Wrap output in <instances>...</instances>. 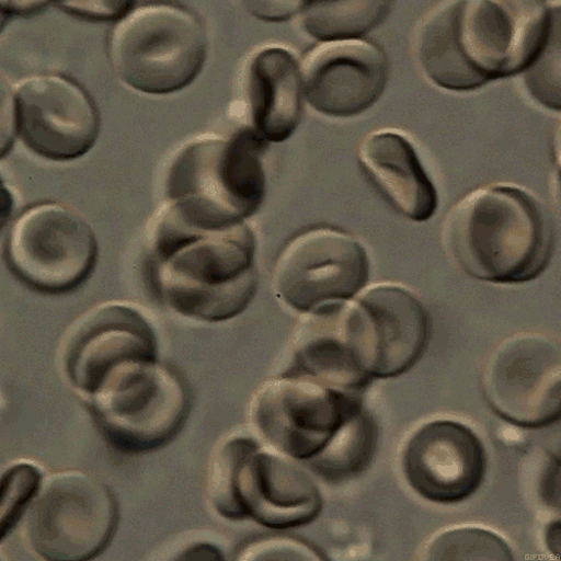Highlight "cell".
Listing matches in <instances>:
<instances>
[{
    "label": "cell",
    "instance_id": "6da1fadb",
    "mask_svg": "<svg viewBox=\"0 0 561 561\" xmlns=\"http://www.w3.org/2000/svg\"><path fill=\"white\" fill-rule=\"evenodd\" d=\"M255 243L244 222L210 227L167 208L154 232L151 276L161 299L204 321L240 314L256 290Z\"/></svg>",
    "mask_w": 561,
    "mask_h": 561
},
{
    "label": "cell",
    "instance_id": "7a4b0ae2",
    "mask_svg": "<svg viewBox=\"0 0 561 561\" xmlns=\"http://www.w3.org/2000/svg\"><path fill=\"white\" fill-rule=\"evenodd\" d=\"M451 260L489 283H526L546 267L552 229L541 206L512 186L492 185L463 197L444 225Z\"/></svg>",
    "mask_w": 561,
    "mask_h": 561
},
{
    "label": "cell",
    "instance_id": "3957f363",
    "mask_svg": "<svg viewBox=\"0 0 561 561\" xmlns=\"http://www.w3.org/2000/svg\"><path fill=\"white\" fill-rule=\"evenodd\" d=\"M207 489L224 518H251L273 529L311 523L322 504L314 482L291 457L245 438L219 448L209 466Z\"/></svg>",
    "mask_w": 561,
    "mask_h": 561
},
{
    "label": "cell",
    "instance_id": "277c9868",
    "mask_svg": "<svg viewBox=\"0 0 561 561\" xmlns=\"http://www.w3.org/2000/svg\"><path fill=\"white\" fill-rule=\"evenodd\" d=\"M265 142L256 130L195 140L172 165L169 208L199 225L244 222L264 198L261 154Z\"/></svg>",
    "mask_w": 561,
    "mask_h": 561
},
{
    "label": "cell",
    "instance_id": "5b68a950",
    "mask_svg": "<svg viewBox=\"0 0 561 561\" xmlns=\"http://www.w3.org/2000/svg\"><path fill=\"white\" fill-rule=\"evenodd\" d=\"M89 398L103 436L125 454L149 453L168 444L191 409L188 387L158 358L118 365Z\"/></svg>",
    "mask_w": 561,
    "mask_h": 561
},
{
    "label": "cell",
    "instance_id": "8992f818",
    "mask_svg": "<svg viewBox=\"0 0 561 561\" xmlns=\"http://www.w3.org/2000/svg\"><path fill=\"white\" fill-rule=\"evenodd\" d=\"M110 60L129 87L168 95L191 84L207 56V34L201 19L172 4L131 9L114 26Z\"/></svg>",
    "mask_w": 561,
    "mask_h": 561
},
{
    "label": "cell",
    "instance_id": "52a82bcc",
    "mask_svg": "<svg viewBox=\"0 0 561 561\" xmlns=\"http://www.w3.org/2000/svg\"><path fill=\"white\" fill-rule=\"evenodd\" d=\"M118 524V505L101 480L80 471L51 476L30 505L26 534L45 560L81 561L100 556Z\"/></svg>",
    "mask_w": 561,
    "mask_h": 561
},
{
    "label": "cell",
    "instance_id": "ba28073f",
    "mask_svg": "<svg viewBox=\"0 0 561 561\" xmlns=\"http://www.w3.org/2000/svg\"><path fill=\"white\" fill-rule=\"evenodd\" d=\"M13 273L45 294L77 289L98 260V243L88 222L72 208L45 202L13 221L5 248Z\"/></svg>",
    "mask_w": 561,
    "mask_h": 561
},
{
    "label": "cell",
    "instance_id": "9c48e42d",
    "mask_svg": "<svg viewBox=\"0 0 561 561\" xmlns=\"http://www.w3.org/2000/svg\"><path fill=\"white\" fill-rule=\"evenodd\" d=\"M344 341L367 379H388L410 369L428 339L424 306L408 290L376 286L341 306Z\"/></svg>",
    "mask_w": 561,
    "mask_h": 561
},
{
    "label": "cell",
    "instance_id": "30bf717a",
    "mask_svg": "<svg viewBox=\"0 0 561 561\" xmlns=\"http://www.w3.org/2000/svg\"><path fill=\"white\" fill-rule=\"evenodd\" d=\"M552 26L543 2H458L460 54L485 82L527 70L546 48Z\"/></svg>",
    "mask_w": 561,
    "mask_h": 561
},
{
    "label": "cell",
    "instance_id": "8fae6325",
    "mask_svg": "<svg viewBox=\"0 0 561 561\" xmlns=\"http://www.w3.org/2000/svg\"><path fill=\"white\" fill-rule=\"evenodd\" d=\"M360 408L355 393L296 374L264 385L254 398L252 416L273 449L308 461Z\"/></svg>",
    "mask_w": 561,
    "mask_h": 561
},
{
    "label": "cell",
    "instance_id": "7c38bea8",
    "mask_svg": "<svg viewBox=\"0 0 561 561\" xmlns=\"http://www.w3.org/2000/svg\"><path fill=\"white\" fill-rule=\"evenodd\" d=\"M367 275V256L357 241L339 229L317 227L299 233L280 252L273 283L280 300L310 311L352 298Z\"/></svg>",
    "mask_w": 561,
    "mask_h": 561
},
{
    "label": "cell",
    "instance_id": "4fadbf2b",
    "mask_svg": "<svg viewBox=\"0 0 561 561\" xmlns=\"http://www.w3.org/2000/svg\"><path fill=\"white\" fill-rule=\"evenodd\" d=\"M13 102L15 128L36 154L68 161L95 145L101 116L76 80L59 73L30 77L18 85Z\"/></svg>",
    "mask_w": 561,
    "mask_h": 561
},
{
    "label": "cell",
    "instance_id": "5bb4252c",
    "mask_svg": "<svg viewBox=\"0 0 561 561\" xmlns=\"http://www.w3.org/2000/svg\"><path fill=\"white\" fill-rule=\"evenodd\" d=\"M483 388L491 408L508 423L540 428L560 417V351L550 340L524 334L490 356Z\"/></svg>",
    "mask_w": 561,
    "mask_h": 561
},
{
    "label": "cell",
    "instance_id": "9a60e30c",
    "mask_svg": "<svg viewBox=\"0 0 561 561\" xmlns=\"http://www.w3.org/2000/svg\"><path fill=\"white\" fill-rule=\"evenodd\" d=\"M389 62L378 45L360 39L327 42L310 51L302 66L309 104L335 117L360 114L387 85Z\"/></svg>",
    "mask_w": 561,
    "mask_h": 561
},
{
    "label": "cell",
    "instance_id": "2e32d148",
    "mask_svg": "<svg viewBox=\"0 0 561 561\" xmlns=\"http://www.w3.org/2000/svg\"><path fill=\"white\" fill-rule=\"evenodd\" d=\"M404 472L420 495L437 503H457L481 486L485 450L471 430L453 421H435L410 439Z\"/></svg>",
    "mask_w": 561,
    "mask_h": 561
},
{
    "label": "cell",
    "instance_id": "e0dca14e",
    "mask_svg": "<svg viewBox=\"0 0 561 561\" xmlns=\"http://www.w3.org/2000/svg\"><path fill=\"white\" fill-rule=\"evenodd\" d=\"M158 358L154 331L136 310L111 305L93 311L72 336L66 367L72 386L88 397L118 365Z\"/></svg>",
    "mask_w": 561,
    "mask_h": 561
},
{
    "label": "cell",
    "instance_id": "ac0fdd59",
    "mask_svg": "<svg viewBox=\"0 0 561 561\" xmlns=\"http://www.w3.org/2000/svg\"><path fill=\"white\" fill-rule=\"evenodd\" d=\"M358 158L368 178L399 213L416 221L434 215L435 186L403 135L388 130L369 134Z\"/></svg>",
    "mask_w": 561,
    "mask_h": 561
},
{
    "label": "cell",
    "instance_id": "d6986e66",
    "mask_svg": "<svg viewBox=\"0 0 561 561\" xmlns=\"http://www.w3.org/2000/svg\"><path fill=\"white\" fill-rule=\"evenodd\" d=\"M250 88L256 131L265 140L284 142L301 115V81L295 58L280 48L262 50L251 65Z\"/></svg>",
    "mask_w": 561,
    "mask_h": 561
},
{
    "label": "cell",
    "instance_id": "ffe728a7",
    "mask_svg": "<svg viewBox=\"0 0 561 561\" xmlns=\"http://www.w3.org/2000/svg\"><path fill=\"white\" fill-rule=\"evenodd\" d=\"M458 2H445L421 25L416 55L427 77L454 91L477 89L486 82L463 60L456 34Z\"/></svg>",
    "mask_w": 561,
    "mask_h": 561
},
{
    "label": "cell",
    "instance_id": "44dd1931",
    "mask_svg": "<svg viewBox=\"0 0 561 561\" xmlns=\"http://www.w3.org/2000/svg\"><path fill=\"white\" fill-rule=\"evenodd\" d=\"M377 438L376 425L360 408L308 462L312 472L323 480L350 479L365 469L376 449Z\"/></svg>",
    "mask_w": 561,
    "mask_h": 561
},
{
    "label": "cell",
    "instance_id": "7402d4cb",
    "mask_svg": "<svg viewBox=\"0 0 561 561\" xmlns=\"http://www.w3.org/2000/svg\"><path fill=\"white\" fill-rule=\"evenodd\" d=\"M389 2H309L301 10L305 31L327 42L356 39L389 15Z\"/></svg>",
    "mask_w": 561,
    "mask_h": 561
},
{
    "label": "cell",
    "instance_id": "603a6c76",
    "mask_svg": "<svg viewBox=\"0 0 561 561\" xmlns=\"http://www.w3.org/2000/svg\"><path fill=\"white\" fill-rule=\"evenodd\" d=\"M430 560H512L505 541L491 531L460 528L447 531L431 545Z\"/></svg>",
    "mask_w": 561,
    "mask_h": 561
},
{
    "label": "cell",
    "instance_id": "cb8c5ba5",
    "mask_svg": "<svg viewBox=\"0 0 561 561\" xmlns=\"http://www.w3.org/2000/svg\"><path fill=\"white\" fill-rule=\"evenodd\" d=\"M41 472L30 463L11 467L2 477L0 490V538L16 527L24 511L30 507L42 486Z\"/></svg>",
    "mask_w": 561,
    "mask_h": 561
},
{
    "label": "cell",
    "instance_id": "d4e9b609",
    "mask_svg": "<svg viewBox=\"0 0 561 561\" xmlns=\"http://www.w3.org/2000/svg\"><path fill=\"white\" fill-rule=\"evenodd\" d=\"M58 7L72 15L96 21H118L133 8L129 2H59Z\"/></svg>",
    "mask_w": 561,
    "mask_h": 561
},
{
    "label": "cell",
    "instance_id": "484cf974",
    "mask_svg": "<svg viewBox=\"0 0 561 561\" xmlns=\"http://www.w3.org/2000/svg\"><path fill=\"white\" fill-rule=\"evenodd\" d=\"M304 2H247V9L256 18L268 22H283L302 10Z\"/></svg>",
    "mask_w": 561,
    "mask_h": 561
},
{
    "label": "cell",
    "instance_id": "4316f807",
    "mask_svg": "<svg viewBox=\"0 0 561 561\" xmlns=\"http://www.w3.org/2000/svg\"><path fill=\"white\" fill-rule=\"evenodd\" d=\"M181 560H222L219 549L210 545H197L180 556Z\"/></svg>",
    "mask_w": 561,
    "mask_h": 561
},
{
    "label": "cell",
    "instance_id": "83f0119b",
    "mask_svg": "<svg viewBox=\"0 0 561 561\" xmlns=\"http://www.w3.org/2000/svg\"><path fill=\"white\" fill-rule=\"evenodd\" d=\"M48 5V2H2V11L12 14L36 13Z\"/></svg>",
    "mask_w": 561,
    "mask_h": 561
}]
</instances>
